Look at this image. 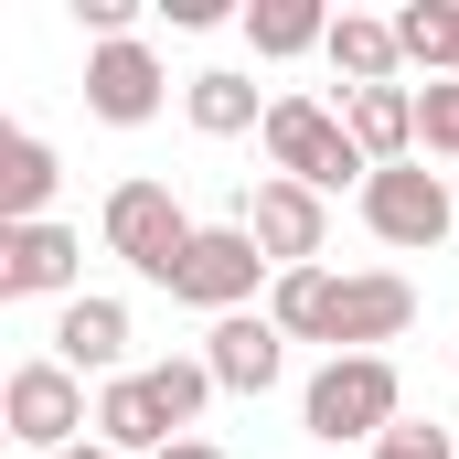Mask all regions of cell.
I'll return each mask as SVG.
<instances>
[{
    "instance_id": "obj_1",
    "label": "cell",
    "mask_w": 459,
    "mask_h": 459,
    "mask_svg": "<svg viewBox=\"0 0 459 459\" xmlns=\"http://www.w3.org/2000/svg\"><path fill=\"white\" fill-rule=\"evenodd\" d=\"M267 321L289 332V342H332V352H385L406 321H417V289L395 278V267H289L278 289H267Z\"/></svg>"
},
{
    "instance_id": "obj_2",
    "label": "cell",
    "mask_w": 459,
    "mask_h": 459,
    "mask_svg": "<svg viewBox=\"0 0 459 459\" xmlns=\"http://www.w3.org/2000/svg\"><path fill=\"white\" fill-rule=\"evenodd\" d=\"M299 428H310L321 449H374L385 428H406L395 363H385V352H332V363L310 374V395H299Z\"/></svg>"
},
{
    "instance_id": "obj_3",
    "label": "cell",
    "mask_w": 459,
    "mask_h": 459,
    "mask_svg": "<svg viewBox=\"0 0 459 459\" xmlns=\"http://www.w3.org/2000/svg\"><path fill=\"white\" fill-rule=\"evenodd\" d=\"M267 171L278 182H310V193H342V182H374V160L352 150L342 108H321V97H267Z\"/></svg>"
},
{
    "instance_id": "obj_4",
    "label": "cell",
    "mask_w": 459,
    "mask_h": 459,
    "mask_svg": "<svg viewBox=\"0 0 459 459\" xmlns=\"http://www.w3.org/2000/svg\"><path fill=\"white\" fill-rule=\"evenodd\" d=\"M97 225H108V256H128V267H139V278H160V289L182 278V256H193V235H204L193 214H182V193H171V182H117Z\"/></svg>"
},
{
    "instance_id": "obj_5",
    "label": "cell",
    "mask_w": 459,
    "mask_h": 459,
    "mask_svg": "<svg viewBox=\"0 0 459 459\" xmlns=\"http://www.w3.org/2000/svg\"><path fill=\"white\" fill-rule=\"evenodd\" d=\"M0 417H11V438H22L32 459H65L86 428H97V406H86V374H65L54 352L11 363V385H0Z\"/></svg>"
},
{
    "instance_id": "obj_6",
    "label": "cell",
    "mask_w": 459,
    "mask_h": 459,
    "mask_svg": "<svg viewBox=\"0 0 459 459\" xmlns=\"http://www.w3.org/2000/svg\"><path fill=\"white\" fill-rule=\"evenodd\" d=\"M256 289H278V267H267V246L246 225H204L193 256H182V278H171V299H193V310H214V321L256 310Z\"/></svg>"
},
{
    "instance_id": "obj_7",
    "label": "cell",
    "mask_w": 459,
    "mask_h": 459,
    "mask_svg": "<svg viewBox=\"0 0 459 459\" xmlns=\"http://www.w3.org/2000/svg\"><path fill=\"white\" fill-rule=\"evenodd\" d=\"M363 225L385 235V246H406V256H428L438 235H459V193L428 171V160H395V171L363 182Z\"/></svg>"
},
{
    "instance_id": "obj_8",
    "label": "cell",
    "mask_w": 459,
    "mask_h": 459,
    "mask_svg": "<svg viewBox=\"0 0 459 459\" xmlns=\"http://www.w3.org/2000/svg\"><path fill=\"white\" fill-rule=\"evenodd\" d=\"M235 225L267 246V267L289 278V267H321V246H332V193H310V182H246V214Z\"/></svg>"
},
{
    "instance_id": "obj_9",
    "label": "cell",
    "mask_w": 459,
    "mask_h": 459,
    "mask_svg": "<svg viewBox=\"0 0 459 459\" xmlns=\"http://www.w3.org/2000/svg\"><path fill=\"white\" fill-rule=\"evenodd\" d=\"M160 108H171V75H160L150 43H97V54H86V117H108V128H150Z\"/></svg>"
},
{
    "instance_id": "obj_10",
    "label": "cell",
    "mask_w": 459,
    "mask_h": 459,
    "mask_svg": "<svg viewBox=\"0 0 459 459\" xmlns=\"http://www.w3.org/2000/svg\"><path fill=\"white\" fill-rule=\"evenodd\" d=\"M75 225H0V299H86Z\"/></svg>"
},
{
    "instance_id": "obj_11",
    "label": "cell",
    "mask_w": 459,
    "mask_h": 459,
    "mask_svg": "<svg viewBox=\"0 0 459 459\" xmlns=\"http://www.w3.org/2000/svg\"><path fill=\"white\" fill-rule=\"evenodd\" d=\"M204 374H214L225 395H267V385L289 374V332H278L267 310H235V321L204 332Z\"/></svg>"
},
{
    "instance_id": "obj_12",
    "label": "cell",
    "mask_w": 459,
    "mask_h": 459,
    "mask_svg": "<svg viewBox=\"0 0 459 459\" xmlns=\"http://www.w3.org/2000/svg\"><path fill=\"white\" fill-rule=\"evenodd\" d=\"M54 363H65V374H128V299H97V289H86V299H65V310H54Z\"/></svg>"
},
{
    "instance_id": "obj_13",
    "label": "cell",
    "mask_w": 459,
    "mask_h": 459,
    "mask_svg": "<svg viewBox=\"0 0 459 459\" xmlns=\"http://www.w3.org/2000/svg\"><path fill=\"white\" fill-rule=\"evenodd\" d=\"M342 128H352V150L374 171L417 160V86H363V97H342Z\"/></svg>"
},
{
    "instance_id": "obj_14",
    "label": "cell",
    "mask_w": 459,
    "mask_h": 459,
    "mask_svg": "<svg viewBox=\"0 0 459 459\" xmlns=\"http://www.w3.org/2000/svg\"><path fill=\"white\" fill-rule=\"evenodd\" d=\"M97 438H108L117 459H160L182 428L160 417V395H150V374H117V385H97Z\"/></svg>"
},
{
    "instance_id": "obj_15",
    "label": "cell",
    "mask_w": 459,
    "mask_h": 459,
    "mask_svg": "<svg viewBox=\"0 0 459 459\" xmlns=\"http://www.w3.org/2000/svg\"><path fill=\"white\" fill-rule=\"evenodd\" d=\"M54 182H65L54 139H32V128H0V225H54V214H43V204H54Z\"/></svg>"
},
{
    "instance_id": "obj_16",
    "label": "cell",
    "mask_w": 459,
    "mask_h": 459,
    "mask_svg": "<svg viewBox=\"0 0 459 459\" xmlns=\"http://www.w3.org/2000/svg\"><path fill=\"white\" fill-rule=\"evenodd\" d=\"M321 54H332V75H342V97H363V86H395V65H406V43H395V22H374V11H342Z\"/></svg>"
},
{
    "instance_id": "obj_17",
    "label": "cell",
    "mask_w": 459,
    "mask_h": 459,
    "mask_svg": "<svg viewBox=\"0 0 459 459\" xmlns=\"http://www.w3.org/2000/svg\"><path fill=\"white\" fill-rule=\"evenodd\" d=\"M332 22H342V11H321V0H246V43H256L267 65L321 54V43H332Z\"/></svg>"
},
{
    "instance_id": "obj_18",
    "label": "cell",
    "mask_w": 459,
    "mask_h": 459,
    "mask_svg": "<svg viewBox=\"0 0 459 459\" xmlns=\"http://www.w3.org/2000/svg\"><path fill=\"white\" fill-rule=\"evenodd\" d=\"M182 117H193L204 139H246V128H267V108H256V75H235V65L193 75V86H182Z\"/></svg>"
},
{
    "instance_id": "obj_19",
    "label": "cell",
    "mask_w": 459,
    "mask_h": 459,
    "mask_svg": "<svg viewBox=\"0 0 459 459\" xmlns=\"http://www.w3.org/2000/svg\"><path fill=\"white\" fill-rule=\"evenodd\" d=\"M395 43H406V65H428V86L459 65V0H406L395 11Z\"/></svg>"
},
{
    "instance_id": "obj_20",
    "label": "cell",
    "mask_w": 459,
    "mask_h": 459,
    "mask_svg": "<svg viewBox=\"0 0 459 459\" xmlns=\"http://www.w3.org/2000/svg\"><path fill=\"white\" fill-rule=\"evenodd\" d=\"M139 374H150V395H160V417H171L182 438H193V417H204V395H225V385L204 374V352H171V363H139Z\"/></svg>"
},
{
    "instance_id": "obj_21",
    "label": "cell",
    "mask_w": 459,
    "mask_h": 459,
    "mask_svg": "<svg viewBox=\"0 0 459 459\" xmlns=\"http://www.w3.org/2000/svg\"><path fill=\"white\" fill-rule=\"evenodd\" d=\"M417 160H459V75L417 86Z\"/></svg>"
},
{
    "instance_id": "obj_22",
    "label": "cell",
    "mask_w": 459,
    "mask_h": 459,
    "mask_svg": "<svg viewBox=\"0 0 459 459\" xmlns=\"http://www.w3.org/2000/svg\"><path fill=\"white\" fill-rule=\"evenodd\" d=\"M374 459H459V428H385Z\"/></svg>"
},
{
    "instance_id": "obj_23",
    "label": "cell",
    "mask_w": 459,
    "mask_h": 459,
    "mask_svg": "<svg viewBox=\"0 0 459 459\" xmlns=\"http://www.w3.org/2000/svg\"><path fill=\"white\" fill-rule=\"evenodd\" d=\"M160 11H171V32H214L225 22V0H160Z\"/></svg>"
},
{
    "instance_id": "obj_24",
    "label": "cell",
    "mask_w": 459,
    "mask_h": 459,
    "mask_svg": "<svg viewBox=\"0 0 459 459\" xmlns=\"http://www.w3.org/2000/svg\"><path fill=\"white\" fill-rule=\"evenodd\" d=\"M160 459H225V449H214V438H171Z\"/></svg>"
},
{
    "instance_id": "obj_25",
    "label": "cell",
    "mask_w": 459,
    "mask_h": 459,
    "mask_svg": "<svg viewBox=\"0 0 459 459\" xmlns=\"http://www.w3.org/2000/svg\"><path fill=\"white\" fill-rule=\"evenodd\" d=\"M65 459H117V449H108V438H75V449H65Z\"/></svg>"
},
{
    "instance_id": "obj_26",
    "label": "cell",
    "mask_w": 459,
    "mask_h": 459,
    "mask_svg": "<svg viewBox=\"0 0 459 459\" xmlns=\"http://www.w3.org/2000/svg\"><path fill=\"white\" fill-rule=\"evenodd\" d=\"M449 75H459V65H449Z\"/></svg>"
}]
</instances>
